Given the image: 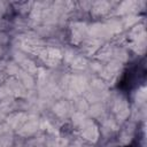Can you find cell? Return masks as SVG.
I'll list each match as a JSON object with an SVG mask.
<instances>
[{
    "label": "cell",
    "instance_id": "cell-1",
    "mask_svg": "<svg viewBox=\"0 0 147 147\" xmlns=\"http://www.w3.org/2000/svg\"><path fill=\"white\" fill-rule=\"evenodd\" d=\"M145 75H146V69L144 61L141 63L140 62L134 63L124 72L122 79L119 80L118 87L125 92L131 91L137 86V84H139L145 79Z\"/></svg>",
    "mask_w": 147,
    "mask_h": 147
}]
</instances>
